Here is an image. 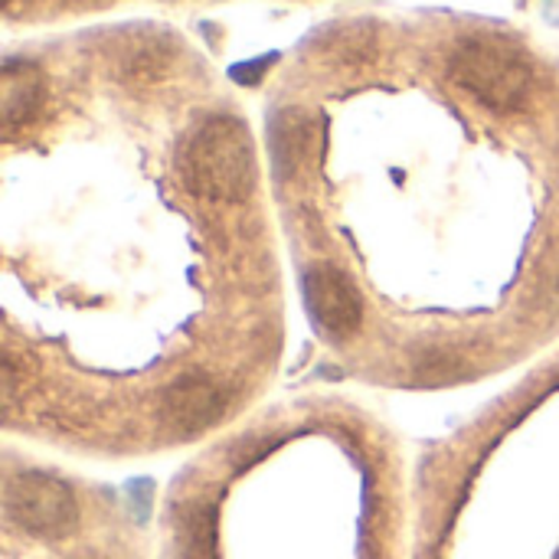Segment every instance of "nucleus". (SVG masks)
<instances>
[{"label": "nucleus", "mask_w": 559, "mask_h": 559, "mask_svg": "<svg viewBox=\"0 0 559 559\" xmlns=\"http://www.w3.org/2000/svg\"><path fill=\"white\" fill-rule=\"evenodd\" d=\"M187 190L206 203H242L255 190V147L242 118H206L183 147Z\"/></svg>", "instance_id": "obj_1"}, {"label": "nucleus", "mask_w": 559, "mask_h": 559, "mask_svg": "<svg viewBox=\"0 0 559 559\" xmlns=\"http://www.w3.org/2000/svg\"><path fill=\"white\" fill-rule=\"evenodd\" d=\"M452 82L498 115L521 111L534 92V62L508 36H468L449 56Z\"/></svg>", "instance_id": "obj_2"}, {"label": "nucleus", "mask_w": 559, "mask_h": 559, "mask_svg": "<svg viewBox=\"0 0 559 559\" xmlns=\"http://www.w3.org/2000/svg\"><path fill=\"white\" fill-rule=\"evenodd\" d=\"M7 521L36 540H66L79 531V501L66 481L46 472H16L3 488Z\"/></svg>", "instance_id": "obj_3"}, {"label": "nucleus", "mask_w": 559, "mask_h": 559, "mask_svg": "<svg viewBox=\"0 0 559 559\" xmlns=\"http://www.w3.org/2000/svg\"><path fill=\"white\" fill-rule=\"evenodd\" d=\"M305 298H308V311L311 321L337 337L347 341L360 331L364 324V301L357 285L350 282L347 272H341L337 265H318L308 272L305 278Z\"/></svg>", "instance_id": "obj_4"}, {"label": "nucleus", "mask_w": 559, "mask_h": 559, "mask_svg": "<svg viewBox=\"0 0 559 559\" xmlns=\"http://www.w3.org/2000/svg\"><path fill=\"white\" fill-rule=\"evenodd\" d=\"M223 409H226L223 390L203 373H183L160 393L164 419L183 436H197V432L216 426Z\"/></svg>", "instance_id": "obj_5"}, {"label": "nucleus", "mask_w": 559, "mask_h": 559, "mask_svg": "<svg viewBox=\"0 0 559 559\" xmlns=\"http://www.w3.org/2000/svg\"><path fill=\"white\" fill-rule=\"evenodd\" d=\"M46 82L43 72L26 59H7L0 72V124L7 134L29 124L43 105Z\"/></svg>", "instance_id": "obj_6"}, {"label": "nucleus", "mask_w": 559, "mask_h": 559, "mask_svg": "<svg viewBox=\"0 0 559 559\" xmlns=\"http://www.w3.org/2000/svg\"><path fill=\"white\" fill-rule=\"evenodd\" d=\"M269 147H272V167L275 174L295 177L314 154V118L301 108H285L275 115L272 121V134H269Z\"/></svg>", "instance_id": "obj_7"}, {"label": "nucleus", "mask_w": 559, "mask_h": 559, "mask_svg": "<svg viewBox=\"0 0 559 559\" xmlns=\"http://www.w3.org/2000/svg\"><path fill=\"white\" fill-rule=\"evenodd\" d=\"M180 550L187 559L216 557V534H219V514L213 501H193L183 508V518L177 524Z\"/></svg>", "instance_id": "obj_8"}, {"label": "nucleus", "mask_w": 559, "mask_h": 559, "mask_svg": "<svg viewBox=\"0 0 559 559\" xmlns=\"http://www.w3.org/2000/svg\"><path fill=\"white\" fill-rule=\"evenodd\" d=\"M265 66H269V59H265V62H262V59H255V62H249V66H236V69H233V79H239V82L252 85V82L259 79V72H265Z\"/></svg>", "instance_id": "obj_9"}, {"label": "nucleus", "mask_w": 559, "mask_h": 559, "mask_svg": "<svg viewBox=\"0 0 559 559\" xmlns=\"http://www.w3.org/2000/svg\"><path fill=\"white\" fill-rule=\"evenodd\" d=\"M442 364H452V360H449L445 354H436V367H442ZM426 373H429V364H419V377H426ZM439 377L445 380V373H442V370H439Z\"/></svg>", "instance_id": "obj_10"}, {"label": "nucleus", "mask_w": 559, "mask_h": 559, "mask_svg": "<svg viewBox=\"0 0 559 559\" xmlns=\"http://www.w3.org/2000/svg\"><path fill=\"white\" fill-rule=\"evenodd\" d=\"M3 3H10V0H3Z\"/></svg>", "instance_id": "obj_11"}]
</instances>
